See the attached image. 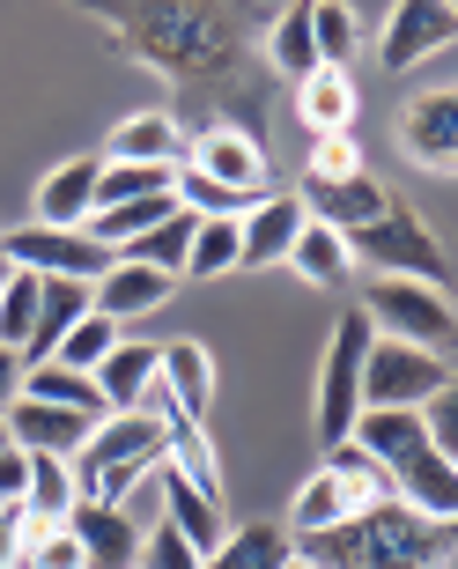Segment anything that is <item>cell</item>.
<instances>
[{"label":"cell","instance_id":"9a60e30c","mask_svg":"<svg viewBox=\"0 0 458 569\" xmlns=\"http://www.w3.org/2000/svg\"><path fill=\"white\" fill-rule=\"evenodd\" d=\"M311 214H303V200L296 192H267L259 208H245V222H237V244H245V259L237 267H281L289 259V244H296V230H303Z\"/></svg>","mask_w":458,"mask_h":569},{"label":"cell","instance_id":"3957f363","mask_svg":"<svg viewBox=\"0 0 458 569\" xmlns=\"http://www.w3.org/2000/svg\"><path fill=\"white\" fill-rule=\"evenodd\" d=\"M104 22L163 74H192V67L229 60V30L215 16H200V8H104Z\"/></svg>","mask_w":458,"mask_h":569},{"label":"cell","instance_id":"e0dca14e","mask_svg":"<svg viewBox=\"0 0 458 569\" xmlns=\"http://www.w3.org/2000/svg\"><path fill=\"white\" fill-rule=\"evenodd\" d=\"M170 296H178V281H170V274H148V267H126V259H111V274L89 281V311L111 318V326H126V318L163 311Z\"/></svg>","mask_w":458,"mask_h":569},{"label":"cell","instance_id":"d4e9b609","mask_svg":"<svg viewBox=\"0 0 458 569\" xmlns=\"http://www.w3.org/2000/svg\"><path fill=\"white\" fill-rule=\"evenodd\" d=\"M296 111H303L311 133H348V119H355L348 67H318V74H303V82H296Z\"/></svg>","mask_w":458,"mask_h":569},{"label":"cell","instance_id":"ab89813d","mask_svg":"<svg viewBox=\"0 0 458 569\" xmlns=\"http://www.w3.org/2000/svg\"><path fill=\"white\" fill-rule=\"evenodd\" d=\"M281 569H311V562H296V555H289V562H281Z\"/></svg>","mask_w":458,"mask_h":569},{"label":"cell","instance_id":"83f0119b","mask_svg":"<svg viewBox=\"0 0 458 569\" xmlns=\"http://www.w3.org/2000/svg\"><path fill=\"white\" fill-rule=\"evenodd\" d=\"M289 555H296V540L281 526H245V532H229L200 569H281Z\"/></svg>","mask_w":458,"mask_h":569},{"label":"cell","instance_id":"277c9868","mask_svg":"<svg viewBox=\"0 0 458 569\" xmlns=\"http://www.w3.org/2000/svg\"><path fill=\"white\" fill-rule=\"evenodd\" d=\"M362 326H370L377 340H399V348H421V356H451L458 340V318H451V296L444 289H421V281H370V296H362Z\"/></svg>","mask_w":458,"mask_h":569},{"label":"cell","instance_id":"8992f818","mask_svg":"<svg viewBox=\"0 0 458 569\" xmlns=\"http://www.w3.org/2000/svg\"><path fill=\"white\" fill-rule=\"evenodd\" d=\"M362 356H370V326H362V311H340L326 362H318V443L326 451L348 443L355 415H362Z\"/></svg>","mask_w":458,"mask_h":569},{"label":"cell","instance_id":"ffe728a7","mask_svg":"<svg viewBox=\"0 0 458 569\" xmlns=\"http://www.w3.org/2000/svg\"><path fill=\"white\" fill-rule=\"evenodd\" d=\"M355 510H377V503H362L348 481H333L326 466H318L311 481L296 488V510H289V540H318V532H340L355 518Z\"/></svg>","mask_w":458,"mask_h":569},{"label":"cell","instance_id":"836d02e7","mask_svg":"<svg viewBox=\"0 0 458 569\" xmlns=\"http://www.w3.org/2000/svg\"><path fill=\"white\" fill-rule=\"evenodd\" d=\"M22 569H89V562L74 548V532L52 526V532H22Z\"/></svg>","mask_w":458,"mask_h":569},{"label":"cell","instance_id":"cb8c5ba5","mask_svg":"<svg viewBox=\"0 0 458 569\" xmlns=\"http://www.w3.org/2000/svg\"><path fill=\"white\" fill-rule=\"evenodd\" d=\"M119 259H126V267H148V274L186 281V259H192V214H186V208H170L163 222H156V230H141Z\"/></svg>","mask_w":458,"mask_h":569},{"label":"cell","instance_id":"60d3db41","mask_svg":"<svg viewBox=\"0 0 458 569\" xmlns=\"http://www.w3.org/2000/svg\"><path fill=\"white\" fill-rule=\"evenodd\" d=\"M0 281H8V259H0Z\"/></svg>","mask_w":458,"mask_h":569},{"label":"cell","instance_id":"ac0fdd59","mask_svg":"<svg viewBox=\"0 0 458 569\" xmlns=\"http://www.w3.org/2000/svg\"><path fill=\"white\" fill-rule=\"evenodd\" d=\"M156 488H163V526L178 532V540H186V548L200 555V562H208V555L229 540V526H222V503H208V496H200L192 481H178L170 466H156Z\"/></svg>","mask_w":458,"mask_h":569},{"label":"cell","instance_id":"f35d334b","mask_svg":"<svg viewBox=\"0 0 458 569\" xmlns=\"http://www.w3.org/2000/svg\"><path fill=\"white\" fill-rule=\"evenodd\" d=\"M0 569H22V518L0 510Z\"/></svg>","mask_w":458,"mask_h":569},{"label":"cell","instance_id":"30bf717a","mask_svg":"<svg viewBox=\"0 0 458 569\" xmlns=\"http://www.w3.org/2000/svg\"><path fill=\"white\" fill-rule=\"evenodd\" d=\"M186 163L200 178H215V186L245 192V200H267V148L237 127H208L200 141H186Z\"/></svg>","mask_w":458,"mask_h":569},{"label":"cell","instance_id":"52a82bcc","mask_svg":"<svg viewBox=\"0 0 458 569\" xmlns=\"http://www.w3.org/2000/svg\"><path fill=\"white\" fill-rule=\"evenodd\" d=\"M451 370L421 348H399V340H377L370 333V356H362V407H399V415H421L437 400Z\"/></svg>","mask_w":458,"mask_h":569},{"label":"cell","instance_id":"4fadbf2b","mask_svg":"<svg viewBox=\"0 0 458 569\" xmlns=\"http://www.w3.org/2000/svg\"><path fill=\"white\" fill-rule=\"evenodd\" d=\"M399 141L421 170H451L458 163V89H421L407 119H399Z\"/></svg>","mask_w":458,"mask_h":569},{"label":"cell","instance_id":"7a4b0ae2","mask_svg":"<svg viewBox=\"0 0 458 569\" xmlns=\"http://www.w3.org/2000/svg\"><path fill=\"white\" fill-rule=\"evenodd\" d=\"M163 443L170 429L156 422V415H104V422L89 429V443L74 451V496L82 503H111L126 510V496L141 481H156V466H163Z\"/></svg>","mask_w":458,"mask_h":569},{"label":"cell","instance_id":"5b68a950","mask_svg":"<svg viewBox=\"0 0 458 569\" xmlns=\"http://www.w3.org/2000/svg\"><path fill=\"white\" fill-rule=\"evenodd\" d=\"M340 244H348V267H377L385 281H421V289H444V281H451V259L437 252V237L421 230L399 200L377 214L370 230L340 237Z\"/></svg>","mask_w":458,"mask_h":569},{"label":"cell","instance_id":"44dd1931","mask_svg":"<svg viewBox=\"0 0 458 569\" xmlns=\"http://www.w3.org/2000/svg\"><path fill=\"white\" fill-rule=\"evenodd\" d=\"M97 208V156H74L38 186V230H82Z\"/></svg>","mask_w":458,"mask_h":569},{"label":"cell","instance_id":"6da1fadb","mask_svg":"<svg viewBox=\"0 0 458 569\" xmlns=\"http://www.w3.org/2000/svg\"><path fill=\"white\" fill-rule=\"evenodd\" d=\"M311 569H451V526H429L407 503L355 510L340 532H318L296 548Z\"/></svg>","mask_w":458,"mask_h":569},{"label":"cell","instance_id":"b9f144b4","mask_svg":"<svg viewBox=\"0 0 458 569\" xmlns=\"http://www.w3.org/2000/svg\"><path fill=\"white\" fill-rule=\"evenodd\" d=\"M0 443H8V429H0Z\"/></svg>","mask_w":458,"mask_h":569},{"label":"cell","instance_id":"8d00e7d4","mask_svg":"<svg viewBox=\"0 0 458 569\" xmlns=\"http://www.w3.org/2000/svg\"><path fill=\"white\" fill-rule=\"evenodd\" d=\"M22 481H30V459H22L16 443H0V510H16Z\"/></svg>","mask_w":458,"mask_h":569},{"label":"cell","instance_id":"484cf974","mask_svg":"<svg viewBox=\"0 0 458 569\" xmlns=\"http://www.w3.org/2000/svg\"><path fill=\"white\" fill-rule=\"evenodd\" d=\"M267 60L273 74H289V82H303V74H318V44H311V0H296V8H281L267 30Z\"/></svg>","mask_w":458,"mask_h":569},{"label":"cell","instance_id":"9c48e42d","mask_svg":"<svg viewBox=\"0 0 458 569\" xmlns=\"http://www.w3.org/2000/svg\"><path fill=\"white\" fill-rule=\"evenodd\" d=\"M451 38H458V8H451V0H399V8H385L377 60L392 67V74H407V67L451 52Z\"/></svg>","mask_w":458,"mask_h":569},{"label":"cell","instance_id":"74e56055","mask_svg":"<svg viewBox=\"0 0 458 569\" xmlns=\"http://www.w3.org/2000/svg\"><path fill=\"white\" fill-rule=\"evenodd\" d=\"M22 400V356L16 348H0V422H8V407Z\"/></svg>","mask_w":458,"mask_h":569},{"label":"cell","instance_id":"ba28073f","mask_svg":"<svg viewBox=\"0 0 458 569\" xmlns=\"http://www.w3.org/2000/svg\"><path fill=\"white\" fill-rule=\"evenodd\" d=\"M0 259L16 267V274H38V281H104L111 274V252L104 244H89L82 230H0Z\"/></svg>","mask_w":458,"mask_h":569},{"label":"cell","instance_id":"4dcf8cb0","mask_svg":"<svg viewBox=\"0 0 458 569\" xmlns=\"http://www.w3.org/2000/svg\"><path fill=\"white\" fill-rule=\"evenodd\" d=\"M326 473H333V481H348L362 503H399V496H392V473H385L362 443H333V451H326Z\"/></svg>","mask_w":458,"mask_h":569},{"label":"cell","instance_id":"7c38bea8","mask_svg":"<svg viewBox=\"0 0 458 569\" xmlns=\"http://www.w3.org/2000/svg\"><path fill=\"white\" fill-rule=\"evenodd\" d=\"M296 200H303V214H311V222H326L333 237L370 230L377 214L392 208V192L377 186L370 170H362V178H340V186H318V178H303V186H296Z\"/></svg>","mask_w":458,"mask_h":569},{"label":"cell","instance_id":"d6a6232c","mask_svg":"<svg viewBox=\"0 0 458 569\" xmlns=\"http://www.w3.org/2000/svg\"><path fill=\"white\" fill-rule=\"evenodd\" d=\"M303 178H318V186L362 178V148H355V133H318V148H311V170H303Z\"/></svg>","mask_w":458,"mask_h":569},{"label":"cell","instance_id":"2e32d148","mask_svg":"<svg viewBox=\"0 0 458 569\" xmlns=\"http://www.w3.org/2000/svg\"><path fill=\"white\" fill-rule=\"evenodd\" d=\"M392 496L429 526H451L458 518V466L444 451H415L407 466H392Z\"/></svg>","mask_w":458,"mask_h":569},{"label":"cell","instance_id":"1f68e13d","mask_svg":"<svg viewBox=\"0 0 458 569\" xmlns=\"http://www.w3.org/2000/svg\"><path fill=\"white\" fill-rule=\"evenodd\" d=\"M311 44H318V67H348L355 52V16L340 0H318L311 8Z\"/></svg>","mask_w":458,"mask_h":569},{"label":"cell","instance_id":"7402d4cb","mask_svg":"<svg viewBox=\"0 0 458 569\" xmlns=\"http://www.w3.org/2000/svg\"><path fill=\"white\" fill-rule=\"evenodd\" d=\"M89 385L104 392V415H133V407L148 400V385H156V348H148V340H119V348L89 370Z\"/></svg>","mask_w":458,"mask_h":569},{"label":"cell","instance_id":"d590c367","mask_svg":"<svg viewBox=\"0 0 458 569\" xmlns=\"http://www.w3.org/2000/svg\"><path fill=\"white\" fill-rule=\"evenodd\" d=\"M421 437H429V451H444V459L458 451V385H444L437 400L421 407Z\"/></svg>","mask_w":458,"mask_h":569},{"label":"cell","instance_id":"4316f807","mask_svg":"<svg viewBox=\"0 0 458 569\" xmlns=\"http://www.w3.org/2000/svg\"><path fill=\"white\" fill-rule=\"evenodd\" d=\"M289 267L311 281V289H340V281H348V244H340L326 222H303L296 244H289Z\"/></svg>","mask_w":458,"mask_h":569},{"label":"cell","instance_id":"603a6c76","mask_svg":"<svg viewBox=\"0 0 458 569\" xmlns=\"http://www.w3.org/2000/svg\"><path fill=\"white\" fill-rule=\"evenodd\" d=\"M186 141H192V133H178V119H170V111H141V119H126V127L111 133V163L178 170V163H186Z\"/></svg>","mask_w":458,"mask_h":569},{"label":"cell","instance_id":"8fae6325","mask_svg":"<svg viewBox=\"0 0 458 569\" xmlns=\"http://www.w3.org/2000/svg\"><path fill=\"white\" fill-rule=\"evenodd\" d=\"M0 429H8V443H16L22 459H67L74 466V451L89 443L97 422L89 415H67V407H44V400H16Z\"/></svg>","mask_w":458,"mask_h":569},{"label":"cell","instance_id":"5bb4252c","mask_svg":"<svg viewBox=\"0 0 458 569\" xmlns=\"http://www.w3.org/2000/svg\"><path fill=\"white\" fill-rule=\"evenodd\" d=\"M67 532H74V548H82L89 569H133V562H141V526H133V510L74 503Z\"/></svg>","mask_w":458,"mask_h":569},{"label":"cell","instance_id":"f546056e","mask_svg":"<svg viewBox=\"0 0 458 569\" xmlns=\"http://www.w3.org/2000/svg\"><path fill=\"white\" fill-rule=\"evenodd\" d=\"M237 222H192V259H186V281H215V274H237Z\"/></svg>","mask_w":458,"mask_h":569},{"label":"cell","instance_id":"d6986e66","mask_svg":"<svg viewBox=\"0 0 458 569\" xmlns=\"http://www.w3.org/2000/svg\"><path fill=\"white\" fill-rule=\"evenodd\" d=\"M156 385L170 392V407L186 415V422H200L215 400V362L200 340H170V348H156Z\"/></svg>","mask_w":458,"mask_h":569},{"label":"cell","instance_id":"e575fe53","mask_svg":"<svg viewBox=\"0 0 458 569\" xmlns=\"http://www.w3.org/2000/svg\"><path fill=\"white\" fill-rule=\"evenodd\" d=\"M133 569H200V555H192L186 540H178V532L156 518V526L141 532V562H133Z\"/></svg>","mask_w":458,"mask_h":569},{"label":"cell","instance_id":"f1b7e54d","mask_svg":"<svg viewBox=\"0 0 458 569\" xmlns=\"http://www.w3.org/2000/svg\"><path fill=\"white\" fill-rule=\"evenodd\" d=\"M119 340H126V333L111 326V318H97V311H89L82 326H74V333H67L60 348H52V370H74V378H89V370H97V362H104L111 348H119Z\"/></svg>","mask_w":458,"mask_h":569}]
</instances>
